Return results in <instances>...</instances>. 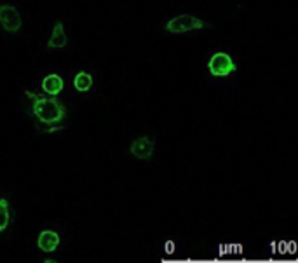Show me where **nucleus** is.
<instances>
[{
    "label": "nucleus",
    "mask_w": 298,
    "mask_h": 263,
    "mask_svg": "<svg viewBox=\"0 0 298 263\" xmlns=\"http://www.w3.org/2000/svg\"><path fill=\"white\" fill-rule=\"evenodd\" d=\"M0 25L7 32H17L21 28V16L13 5H0Z\"/></svg>",
    "instance_id": "nucleus-4"
},
{
    "label": "nucleus",
    "mask_w": 298,
    "mask_h": 263,
    "mask_svg": "<svg viewBox=\"0 0 298 263\" xmlns=\"http://www.w3.org/2000/svg\"><path fill=\"white\" fill-rule=\"evenodd\" d=\"M9 202L4 199V197H0V232H4L9 225Z\"/></svg>",
    "instance_id": "nucleus-10"
},
{
    "label": "nucleus",
    "mask_w": 298,
    "mask_h": 263,
    "mask_svg": "<svg viewBox=\"0 0 298 263\" xmlns=\"http://www.w3.org/2000/svg\"><path fill=\"white\" fill-rule=\"evenodd\" d=\"M206 23L202 19L196 16H190V14H182V16H176L173 19L166 23V30L171 33H183V32H190V30H200L204 28Z\"/></svg>",
    "instance_id": "nucleus-3"
},
{
    "label": "nucleus",
    "mask_w": 298,
    "mask_h": 263,
    "mask_svg": "<svg viewBox=\"0 0 298 263\" xmlns=\"http://www.w3.org/2000/svg\"><path fill=\"white\" fill-rule=\"evenodd\" d=\"M66 42H68V38H66V33H65L63 23L56 21L52 35H51V38H49V42H47V47H49V49H61V47L66 46Z\"/></svg>",
    "instance_id": "nucleus-8"
},
{
    "label": "nucleus",
    "mask_w": 298,
    "mask_h": 263,
    "mask_svg": "<svg viewBox=\"0 0 298 263\" xmlns=\"http://www.w3.org/2000/svg\"><path fill=\"white\" fill-rule=\"evenodd\" d=\"M25 94L33 101V115L42 124H60L65 119V106L54 98H44L30 91H25Z\"/></svg>",
    "instance_id": "nucleus-1"
},
{
    "label": "nucleus",
    "mask_w": 298,
    "mask_h": 263,
    "mask_svg": "<svg viewBox=\"0 0 298 263\" xmlns=\"http://www.w3.org/2000/svg\"><path fill=\"white\" fill-rule=\"evenodd\" d=\"M208 70L213 77H227L237 70L232 56L227 52H215L208 61Z\"/></svg>",
    "instance_id": "nucleus-2"
},
{
    "label": "nucleus",
    "mask_w": 298,
    "mask_h": 263,
    "mask_svg": "<svg viewBox=\"0 0 298 263\" xmlns=\"http://www.w3.org/2000/svg\"><path fill=\"white\" fill-rule=\"evenodd\" d=\"M37 244H38V247L42 251H46V253H52L56 247L60 246V235H58L54 230H44V232H40V235H38Z\"/></svg>",
    "instance_id": "nucleus-6"
},
{
    "label": "nucleus",
    "mask_w": 298,
    "mask_h": 263,
    "mask_svg": "<svg viewBox=\"0 0 298 263\" xmlns=\"http://www.w3.org/2000/svg\"><path fill=\"white\" fill-rule=\"evenodd\" d=\"M63 87H65L63 79L60 75H56V73H51V75H47L42 79V89L47 94H51V96H58L63 91Z\"/></svg>",
    "instance_id": "nucleus-7"
},
{
    "label": "nucleus",
    "mask_w": 298,
    "mask_h": 263,
    "mask_svg": "<svg viewBox=\"0 0 298 263\" xmlns=\"http://www.w3.org/2000/svg\"><path fill=\"white\" fill-rule=\"evenodd\" d=\"M73 85H75L77 91L85 93V91H89L91 85H93V77L87 72H79L75 75V79H73Z\"/></svg>",
    "instance_id": "nucleus-9"
},
{
    "label": "nucleus",
    "mask_w": 298,
    "mask_h": 263,
    "mask_svg": "<svg viewBox=\"0 0 298 263\" xmlns=\"http://www.w3.org/2000/svg\"><path fill=\"white\" fill-rule=\"evenodd\" d=\"M153 148H155V141L152 138H138L131 143L129 150L134 157L143 159V161H149L153 155Z\"/></svg>",
    "instance_id": "nucleus-5"
}]
</instances>
